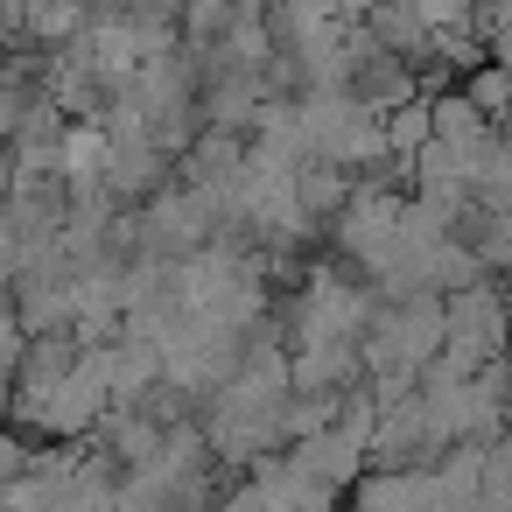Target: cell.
Here are the masks:
<instances>
[{
	"label": "cell",
	"mask_w": 512,
	"mask_h": 512,
	"mask_svg": "<svg viewBox=\"0 0 512 512\" xmlns=\"http://www.w3.org/2000/svg\"><path fill=\"white\" fill-rule=\"evenodd\" d=\"M190 29L218 36V29H232V8H225V0H190Z\"/></svg>",
	"instance_id": "2"
},
{
	"label": "cell",
	"mask_w": 512,
	"mask_h": 512,
	"mask_svg": "<svg viewBox=\"0 0 512 512\" xmlns=\"http://www.w3.org/2000/svg\"><path fill=\"white\" fill-rule=\"evenodd\" d=\"M414 15L428 22V36H442V29H470V0H414Z\"/></svg>",
	"instance_id": "1"
}]
</instances>
